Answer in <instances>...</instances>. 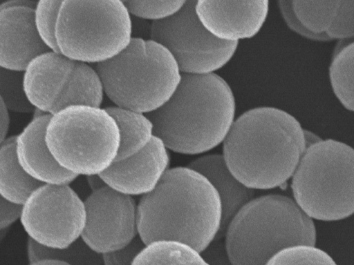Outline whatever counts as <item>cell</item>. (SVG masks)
Listing matches in <instances>:
<instances>
[{
	"label": "cell",
	"instance_id": "1",
	"mask_svg": "<svg viewBox=\"0 0 354 265\" xmlns=\"http://www.w3.org/2000/svg\"><path fill=\"white\" fill-rule=\"evenodd\" d=\"M221 219L216 189L187 166L169 168L157 186L137 204L138 236L145 245L173 240L201 253L218 235Z\"/></svg>",
	"mask_w": 354,
	"mask_h": 265
},
{
	"label": "cell",
	"instance_id": "2",
	"mask_svg": "<svg viewBox=\"0 0 354 265\" xmlns=\"http://www.w3.org/2000/svg\"><path fill=\"white\" fill-rule=\"evenodd\" d=\"M303 130L283 110L254 108L235 119L222 155L231 173L248 188H277L291 178L306 150Z\"/></svg>",
	"mask_w": 354,
	"mask_h": 265
},
{
	"label": "cell",
	"instance_id": "3",
	"mask_svg": "<svg viewBox=\"0 0 354 265\" xmlns=\"http://www.w3.org/2000/svg\"><path fill=\"white\" fill-rule=\"evenodd\" d=\"M236 101L228 83L216 73L181 74L170 98L147 114L153 135L169 150L194 155L223 142L234 120Z\"/></svg>",
	"mask_w": 354,
	"mask_h": 265
},
{
	"label": "cell",
	"instance_id": "4",
	"mask_svg": "<svg viewBox=\"0 0 354 265\" xmlns=\"http://www.w3.org/2000/svg\"><path fill=\"white\" fill-rule=\"evenodd\" d=\"M224 234L232 265H265L287 246L317 242L313 219L293 199L277 193L251 199L230 219Z\"/></svg>",
	"mask_w": 354,
	"mask_h": 265
},
{
	"label": "cell",
	"instance_id": "5",
	"mask_svg": "<svg viewBox=\"0 0 354 265\" xmlns=\"http://www.w3.org/2000/svg\"><path fill=\"white\" fill-rule=\"evenodd\" d=\"M94 68L104 95L114 106L144 114L162 106L181 79L170 52L159 43L141 37H132L121 52Z\"/></svg>",
	"mask_w": 354,
	"mask_h": 265
},
{
	"label": "cell",
	"instance_id": "6",
	"mask_svg": "<svg viewBox=\"0 0 354 265\" xmlns=\"http://www.w3.org/2000/svg\"><path fill=\"white\" fill-rule=\"evenodd\" d=\"M353 176V148L322 139L305 150L290 178L293 199L313 219H344L354 211Z\"/></svg>",
	"mask_w": 354,
	"mask_h": 265
},
{
	"label": "cell",
	"instance_id": "7",
	"mask_svg": "<svg viewBox=\"0 0 354 265\" xmlns=\"http://www.w3.org/2000/svg\"><path fill=\"white\" fill-rule=\"evenodd\" d=\"M55 161L77 176L100 175L115 161L118 128L101 107L77 105L50 115L44 134Z\"/></svg>",
	"mask_w": 354,
	"mask_h": 265
},
{
	"label": "cell",
	"instance_id": "8",
	"mask_svg": "<svg viewBox=\"0 0 354 265\" xmlns=\"http://www.w3.org/2000/svg\"><path fill=\"white\" fill-rule=\"evenodd\" d=\"M132 37L131 15L122 1H62L55 38L62 55L95 65L121 52Z\"/></svg>",
	"mask_w": 354,
	"mask_h": 265
},
{
	"label": "cell",
	"instance_id": "9",
	"mask_svg": "<svg viewBox=\"0 0 354 265\" xmlns=\"http://www.w3.org/2000/svg\"><path fill=\"white\" fill-rule=\"evenodd\" d=\"M23 88L29 104L50 115L71 106L100 107L104 95L94 67L52 50L28 63Z\"/></svg>",
	"mask_w": 354,
	"mask_h": 265
},
{
	"label": "cell",
	"instance_id": "10",
	"mask_svg": "<svg viewBox=\"0 0 354 265\" xmlns=\"http://www.w3.org/2000/svg\"><path fill=\"white\" fill-rule=\"evenodd\" d=\"M196 1H185L174 15L152 22L150 39L170 52L181 74L215 73L232 59L239 43L223 41L209 33L196 14Z\"/></svg>",
	"mask_w": 354,
	"mask_h": 265
},
{
	"label": "cell",
	"instance_id": "11",
	"mask_svg": "<svg viewBox=\"0 0 354 265\" xmlns=\"http://www.w3.org/2000/svg\"><path fill=\"white\" fill-rule=\"evenodd\" d=\"M85 219L84 200L70 185L40 184L20 206L19 221L28 239L63 249L80 239Z\"/></svg>",
	"mask_w": 354,
	"mask_h": 265
},
{
	"label": "cell",
	"instance_id": "12",
	"mask_svg": "<svg viewBox=\"0 0 354 265\" xmlns=\"http://www.w3.org/2000/svg\"><path fill=\"white\" fill-rule=\"evenodd\" d=\"M85 224L80 239L93 252L118 250L138 235L137 203L133 197L108 186L84 200Z\"/></svg>",
	"mask_w": 354,
	"mask_h": 265
},
{
	"label": "cell",
	"instance_id": "13",
	"mask_svg": "<svg viewBox=\"0 0 354 265\" xmlns=\"http://www.w3.org/2000/svg\"><path fill=\"white\" fill-rule=\"evenodd\" d=\"M35 1H0V67L23 72L37 55L49 50L34 25Z\"/></svg>",
	"mask_w": 354,
	"mask_h": 265
},
{
	"label": "cell",
	"instance_id": "14",
	"mask_svg": "<svg viewBox=\"0 0 354 265\" xmlns=\"http://www.w3.org/2000/svg\"><path fill=\"white\" fill-rule=\"evenodd\" d=\"M269 1L199 0L196 14L203 27L214 37L236 42L255 37L268 17Z\"/></svg>",
	"mask_w": 354,
	"mask_h": 265
},
{
	"label": "cell",
	"instance_id": "15",
	"mask_svg": "<svg viewBox=\"0 0 354 265\" xmlns=\"http://www.w3.org/2000/svg\"><path fill=\"white\" fill-rule=\"evenodd\" d=\"M169 150L153 136L137 153L114 161L100 174L110 188L129 196H143L151 192L169 168Z\"/></svg>",
	"mask_w": 354,
	"mask_h": 265
},
{
	"label": "cell",
	"instance_id": "16",
	"mask_svg": "<svg viewBox=\"0 0 354 265\" xmlns=\"http://www.w3.org/2000/svg\"><path fill=\"white\" fill-rule=\"evenodd\" d=\"M50 117L34 108L32 119L15 135L16 158L25 173L37 183L70 185L78 176L55 161L45 142V129Z\"/></svg>",
	"mask_w": 354,
	"mask_h": 265
},
{
	"label": "cell",
	"instance_id": "17",
	"mask_svg": "<svg viewBox=\"0 0 354 265\" xmlns=\"http://www.w3.org/2000/svg\"><path fill=\"white\" fill-rule=\"evenodd\" d=\"M187 166L202 174L216 189L222 207L221 224L218 235H223L230 219L243 206L254 197V190L234 176L222 154L201 155L189 162Z\"/></svg>",
	"mask_w": 354,
	"mask_h": 265
},
{
	"label": "cell",
	"instance_id": "18",
	"mask_svg": "<svg viewBox=\"0 0 354 265\" xmlns=\"http://www.w3.org/2000/svg\"><path fill=\"white\" fill-rule=\"evenodd\" d=\"M104 109L114 119L119 130L120 145L115 161L137 153L154 136L153 124L147 114L116 106Z\"/></svg>",
	"mask_w": 354,
	"mask_h": 265
},
{
	"label": "cell",
	"instance_id": "19",
	"mask_svg": "<svg viewBox=\"0 0 354 265\" xmlns=\"http://www.w3.org/2000/svg\"><path fill=\"white\" fill-rule=\"evenodd\" d=\"M40 184L31 179L19 166L15 152V135L0 144V196L21 206Z\"/></svg>",
	"mask_w": 354,
	"mask_h": 265
},
{
	"label": "cell",
	"instance_id": "20",
	"mask_svg": "<svg viewBox=\"0 0 354 265\" xmlns=\"http://www.w3.org/2000/svg\"><path fill=\"white\" fill-rule=\"evenodd\" d=\"M131 265H210L201 253L182 242L156 240L147 244Z\"/></svg>",
	"mask_w": 354,
	"mask_h": 265
},
{
	"label": "cell",
	"instance_id": "21",
	"mask_svg": "<svg viewBox=\"0 0 354 265\" xmlns=\"http://www.w3.org/2000/svg\"><path fill=\"white\" fill-rule=\"evenodd\" d=\"M353 42L333 55L329 68V79L333 91L347 110H354L353 98Z\"/></svg>",
	"mask_w": 354,
	"mask_h": 265
},
{
	"label": "cell",
	"instance_id": "22",
	"mask_svg": "<svg viewBox=\"0 0 354 265\" xmlns=\"http://www.w3.org/2000/svg\"><path fill=\"white\" fill-rule=\"evenodd\" d=\"M292 10L302 25L315 34H324L334 18L340 1H291Z\"/></svg>",
	"mask_w": 354,
	"mask_h": 265
},
{
	"label": "cell",
	"instance_id": "23",
	"mask_svg": "<svg viewBox=\"0 0 354 265\" xmlns=\"http://www.w3.org/2000/svg\"><path fill=\"white\" fill-rule=\"evenodd\" d=\"M265 265H337L325 251L311 244L287 246L274 255Z\"/></svg>",
	"mask_w": 354,
	"mask_h": 265
},
{
	"label": "cell",
	"instance_id": "24",
	"mask_svg": "<svg viewBox=\"0 0 354 265\" xmlns=\"http://www.w3.org/2000/svg\"><path fill=\"white\" fill-rule=\"evenodd\" d=\"M0 99L8 112L32 113L23 88V72L0 67Z\"/></svg>",
	"mask_w": 354,
	"mask_h": 265
},
{
	"label": "cell",
	"instance_id": "25",
	"mask_svg": "<svg viewBox=\"0 0 354 265\" xmlns=\"http://www.w3.org/2000/svg\"><path fill=\"white\" fill-rule=\"evenodd\" d=\"M61 3L59 0H39L35 1L33 12L34 25L39 39L49 50L57 52L55 28Z\"/></svg>",
	"mask_w": 354,
	"mask_h": 265
},
{
	"label": "cell",
	"instance_id": "26",
	"mask_svg": "<svg viewBox=\"0 0 354 265\" xmlns=\"http://www.w3.org/2000/svg\"><path fill=\"white\" fill-rule=\"evenodd\" d=\"M130 15L158 21L170 17L184 5L185 1H122Z\"/></svg>",
	"mask_w": 354,
	"mask_h": 265
},
{
	"label": "cell",
	"instance_id": "27",
	"mask_svg": "<svg viewBox=\"0 0 354 265\" xmlns=\"http://www.w3.org/2000/svg\"><path fill=\"white\" fill-rule=\"evenodd\" d=\"M331 40L352 39L354 35V1H340L336 14L325 32Z\"/></svg>",
	"mask_w": 354,
	"mask_h": 265
},
{
	"label": "cell",
	"instance_id": "28",
	"mask_svg": "<svg viewBox=\"0 0 354 265\" xmlns=\"http://www.w3.org/2000/svg\"><path fill=\"white\" fill-rule=\"evenodd\" d=\"M145 244L138 235L126 246L101 255L103 265H131Z\"/></svg>",
	"mask_w": 354,
	"mask_h": 265
},
{
	"label": "cell",
	"instance_id": "29",
	"mask_svg": "<svg viewBox=\"0 0 354 265\" xmlns=\"http://www.w3.org/2000/svg\"><path fill=\"white\" fill-rule=\"evenodd\" d=\"M279 12L287 26L299 35L315 41H330L331 39L324 34H315L306 29L295 16L291 1H279Z\"/></svg>",
	"mask_w": 354,
	"mask_h": 265
},
{
	"label": "cell",
	"instance_id": "30",
	"mask_svg": "<svg viewBox=\"0 0 354 265\" xmlns=\"http://www.w3.org/2000/svg\"><path fill=\"white\" fill-rule=\"evenodd\" d=\"M20 206L15 205L0 196V232L19 220Z\"/></svg>",
	"mask_w": 354,
	"mask_h": 265
},
{
	"label": "cell",
	"instance_id": "31",
	"mask_svg": "<svg viewBox=\"0 0 354 265\" xmlns=\"http://www.w3.org/2000/svg\"><path fill=\"white\" fill-rule=\"evenodd\" d=\"M9 126V112L0 99V144L8 137Z\"/></svg>",
	"mask_w": 354,
	"mask_h": 265
},
{
	"label": "cell",
	"instance_id": "32",
	"mask_svg": "<svg viewBox=\"0 0 354 265\" xmlns=\"http://www.w3.org/2000/svg\"><path fill=\"white\" fill-rule=\"evenodd\" d=\"M86 179L91 192L107 186L100 175H88L86 176Z\"/></svg>",
	"mask_w": 354,
	"mask_h": 265
},
{
	"label": "cell",
	"instance_id": "33",
	"mask_svg": "<svg viewBox=\"0 0 354 265\" xmlns=\"http://www.w3.org/2000/svg\"><path fill=\"white\" fill-rule=\"evenodd\" d=\"M303 134L306 149L322 140L317 134L309 130L304 129Z\"/></svg>",
	"mask_w": 354,
	"mask_h": 265
},
{
	"label": "cell",
	"instance_id": "34",
	"mask_svg": "<svg viewBox=\"0 0 354 265\" xmlns=\"http://www.w3.org/2000/svg\"><path fill=\"white\" fill-rule=\"evenodd\" d=\"M28 265H71L70 264L57 259H41L31 262Z\"/></svg>",
	"mask_w": 354,
	"mask_h": 265
}]
</instances>
